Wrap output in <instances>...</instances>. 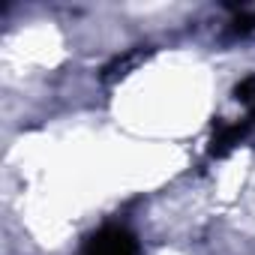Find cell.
<instances>
[{
    "label": "cell",
    "instance_id": "6da1fadb",
    "mask_svg": "<svg viewBox=\"0 0 255 255\" xmlns=\"http://www.w3.org/2000/svg\"><path fill=\"white\" fill-rule=\"evenodd\" d=\"M78 255H141V249H138V240L126 228L111 225V228L96 231Z\"/></svg>",
    "mask_w": 255,
    "mask_h": 255
}]
</instances>
